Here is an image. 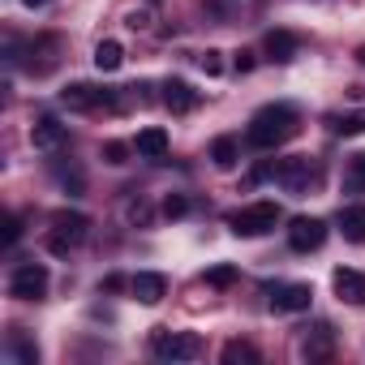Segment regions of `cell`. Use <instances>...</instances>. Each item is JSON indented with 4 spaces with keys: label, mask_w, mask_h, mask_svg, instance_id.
Returning a JSON list of instances; mask_svg holds the SVG:
<instances>
[{
    "label": "cell",
    "mask_w": 365,
    "mask_h": 365,
    "mask_svg": "<svg viewBox=\"0 0 365 365\" xmlns=\"http://www.w3.org/2000/svg\"><path fill=\"white\" fill-rule=\"evenodd\" d=\"M297 129H301L297 108H288V103H267V108L254 112V120H250V129H245V142L258 146V150H275V146H284Z\"/></svg>",
    "instance_id": "1"
},
{
    "label": "cell",
    "mask_w": 365,
    "mask_h": 365,
    "mask_svg": "<svg viewBox=\"0 0 365 365\" xmlns=\"http://www.w3.org/2000/svg\"><path fill=\"white\" fill-rule=\"evenodd\" d=\"M279 220H284L279 202H250V207H241V211L228 215V228L237 237H267V232H275Z\"/></svg>",
    "instance_id": "2"
},
{
    "label": "cell",
    "mask_w": 365,
    "mask_h": 365,
    "mask_svg": "<svg viewBox=\"0 0 365 365\" xmlns=\"http://www.w3.org/2000/svg\"><path fill=\"white\" fill-rule=\"evenodd\" d=\"M275 180H279L288 194H309L318 180H322V168L309 155H292V159H279L275 163Z\"/></svg>",
    "instance_id": "3"
},
{
    "label": "cell",
    "mask_w": 365,
    "mask_h": 365,
    "mask_svg": "<svg viewBox=\"0 0 365 365\" xmlns=\"http://www.w3.org/2000/svg\"><path fill=\"white\" fill-rule=\"evenodd\" d=\"M150 348H155L159 361H198L202 356V339L194 331H168V327H159L150 335Z\"/></svg>",
    "instance_id": "4"
},
{
    "label": "cell",
    "mask_w": 365,
    "mask_h": 365,
    "mask_svg": "<svg viewBox=\"0 0 365 365\" xmlns=\"http://www.w3.org/2000/svg\"><path fill=\"white\" fill-rule=\"evenodd\" d=\"M86 232H91V220H86L82 211H56V215H52L48 250H52V254H69V250H78V245L86 241Z\"/></svg>",
    "instance_id": "5"
},
{
    "label": "cell",
    "mask_w": 365,
    "mask_h": 365,
    "mask_svg": "<svg viewBox=\"0 0 365 365\" xmlns=\"http://www.w3.org/2000/svg\"><path fill=\"white\" fill-rule=\"evenodd\" d=\"M48 284H52V275H48L43 262H22V267L9 275V297H18V301H39V297H48Z\"/></svg>",
    "instance_id": "6"
},
{
    "label": "cell",
    "mask_w": 365,
    "mask_h": 365,
    "mask_svg": "<svg viewBox=\"0 0 365 365\" xmlns=\"http://www.w3.org/2000/svg\"><path fill=\"white\" fill-rule=\"evenodd\" d=\"M61 103L73 108V112H99V108H116V95L112 91H99L91 82H73L61 91Z\"/></svg>",
    "instance_id": "7"
},
{
    "label": "cell",
    "mask_w": 365,
    "mask_h": 365,
    "mask_svg": "<svg viewBox=\"0 0 365 365\" xmlns=\"http://www.w3.org/2000/svg\"><path fill=\"white\" fill-rule=\"evenodd\" d=\"M322 241H327V224L318 215H297L288 224V245L297 254H314V250H322Z\"/></svg>",
    "instance_id": "8"
},
{
    "label": "cell",
    "mask_w": 365,
    "mask_h": 365,
    "mask_svg": "<svg viewBox=\"0 0 365 365\" xmlns=\"http://www.w3.org/2000/svg\"><path fill=\"white\" fill-rule=\"evenodd\" d=\"M267 301H271L275 314H305L309 301H314V288L309 284H271Z\"/></svg>",
    "instance_id": "9"
},
{
    "label": "cell",
    "mask_w": 365,
    "mask_h": 365,
    "mask_svg": "<svg viewBox=\"0 0 365 365\" xmlns=\"http://www.w3.org/2000/svg\"><path fill=\"white\" fill-rule=\"evenodd\" d=\"M65 142H69V125H61L56 116H39V120L31 125V146H35V150L56 155Z\"/></svg>",
    "instance_id": "10"
},
{
    "label": "cell",
    "mask_w": 365,
    "mask_h": 365,
    "mask_svg": "<svg viewBox=\"0 0 365 365\" xmlns=\"http://www.w3.org/2000/svg\"><path fill=\"white\" fill-rule=\"evenodd\" d=\"M163 103H168V112L185 116V112H194V108L202 103V95H198L185 78H168V82H163Z\"/></svg>",
    "instance_id": "11"
},
{
    "label": "cell",
    "mask_w": 365,
    "mask_h": 365,
    "mask_svg": "<svg viewBox=\"0 0 365 365\" xmlns=\"http://www.w3.org/2000/svg\"><path fill=\"white\" fill-rule=\"evenodd\" d=\"M129 292H133L142 305H159V301L168 297V279H163L159 271H138V275L129 279Z\"/></svg>",
    "instance_id": "12"
},
{
    "label": "cell",
    "mask_w": 365,
    "mask_h": 365,
    "mask_svg": "<svg viewBox=\"0 0 365 365\" xmlns=\"http://www.w3.org/2000/svg\"><path fill=\"white\" fill-rule=\"evenodd\" d=\"M331 348H335V331H331V322H314V327L301 335V352H305L309 361H327Z\"/></svg>",
    "instance_id": "13"
},
{
    "label": "cell",
    "mask_w": 365,
    "mask_h": 365,
    "mask_svg": "<svg viewBox=\"0 0 365 365\" xmlns=\"http://www.w3.org/2000/svg\"><path fill=\"white\" fill-rule=\"evenodd\" d=\"M331 288H335L339 301H348V305H365V275H361V271L339 267V271L331 275Z\"/></svg>",
    "instance_id": "14"
},
{
    "label": "cell",
    "mask_w": 365,
    "mask_h": 365,
    "mask_svg": "<svg viewBox=\"0 0 365 365\" xmlns=\"http://www.w3.org/2000/svg\"><path fill=\"white\" fill-rule=\"evenodd\" d=\"M297 35L292 31H267V39H262V52H267V61H275V65H288L292 56H297Z\"/></svg>",
    "instance_id": "15"
},
{
    "label": "cell",
    "mask_w": 365,
    "mask_h": 365,
    "mask_svg": "<svg viewBox=\"0 0 365 365\" xmlns=\"http://www.w3.org/2000/svg\"><path fill=\"white\" fill-rule=\"evenodd\" d=\"M133 150H138L142 159H163V155H168V133H163V129H142L138 142H133Z\"/></svg>",
    "instance_id": "16"
},
{
    "label": "cell",
    "mask_w": 365,
    "mask_h": 365,
    "mask_svg": "<svg viewBox=\"0 0 365 365\" xmlns=\"http://www.w3.org/2000/svg\"><path fill=\"white\" fill-rule=\"evenodd\" d=\"M339 232L352 245H365V207H344L339 211Z\"/></svg>",
    "instance_id": "17"
},
{
    "label": "cell",
    "mask_w": 365,
    "mask_h": 365,
    "mask_svg": "<svg viewBox=\"0 0 365 365\" xmlns=\"http://www.w3.org/2000/svg\"><path fill=\"white\" fill-rule=\"evenodd\" d=\"M125 65V48L116 43V39H103L99 48H95V69L99 73H112V69H120Z\"/></svg>",
    "instance_id": "18"
},
{
    "label": "cell",
    "mask_w": 365,
    "mask_h": 365,
    "mask_svg": "<svg viewBox=\"0 0 365 365\" xmlns=\"http://www.w3.org/2000/svg\"><path fill=\"white\" fill-rule=\"evenodd\" d=\"M211 159H215V168H237V159H241V142L237 138H215L211 142Z\"/></svg>",
    "instance_id": "19"
},
{
    "label": "cell",
    "mask_w": 365,
    "mask_h": 365,
    "mask_svg": "<svg viewBox=\"0 0 365 365\" xmlns=\"http://www.w3.org/2000/svg\"><path fill=\"white\" fill-rule=\"evenodd\" d=\"M220 356H224V365H254V361H258V348L245 344V339H228Z\"/></svg>",
    "instance_id": "20"
},
{
    "label": "cell",
    "mask_w": 365,
    "mask_h": 365,
    "mask_svg": "<svg viewBox=\"0 0 365 365\" xmlns=\"http://www.w3.org/2000/svg\"><path fill=\"white\" fill-rule=\"evenodd\" d=\"M344 190L348 194H365V150H356L344 168Z\"/></svg>",
    "instance_id": "21"
},
{
    "label": "cell",
    "mask_w": 365,
    "mask_h": 365,
    "mask_svg": "<svg viewBox=\"0 0 365 365\" xmlns=\"http://www.w3.org/2000/svg\"><path fill=\"white\" fill-rule=\"evenodd\" d=\"M9 352H14L18 361H26V365H35V361H39V348H35V344H31L22 331H14V339H9Z\"/></svg>",
    "instance_id": "22"
},
{
    "label": "cell",
    "mask_w": 365,
    "mask_h": 365,
    "mask_svg": "<svg viewBox=\"0 0 365 365\" xmlns=\"http://www.w3.org/2000/svg\"><path fill=\"white\" fill-rule=\"evenodd\" d=\"M202 284H211V288H232V284H237V267H228V262H224V267H211V271L202 275Z\"/></svg>",
    "instance_id": "23"
},
{
    "label": "cell",
    "mask_w": 365,
    "mask_h": 365,
    "mask_svg": "<svg viewBox=\"0 0 365 365\" xmlns=\"http://www.w3.org/2000/svg\"><path fill=\"white\" fill-rule=\"evenodd\" d=\"M198 65H202V73H207V78H220V73H224V52L207 48V52L198 56Z\"/></svg>",
    "instance_id": "24"
},
{
    "label": "cell",
    "mask_w": 365,
    "mask_h": 365,
    "mask_svg": "<svg viewBox=\"0 0 365 365\" xmlns=\"http://www.w3.org/2000/svg\"><path fill=\"white\" fill-rule=\"evenodd\" d=\"M103 163H129V146L125 142H103Z\"/></svg>",
    "instance_id": "25"
},
{
    "label": "cell",
    "mask_w": 365,
    "mask_h": 365,
    "mask_svg": "<svg viewBox=\"0 0 365 365\" xmlns=\"http://www.w3.org/2000/svg\"><path fill=\"white\" fill-rule=\"evenodd\" d=\"M18 237H22V215H5V245H18Z\"/></svg>",
    "instance_id": "26"
},
{
    "label": "cell",
    "mask_w": 365,
    "mask_h": 365,
    "mask_svg": "<svg viewBox=\"0 0 365 365\" xmlns=\"http://www.w3.org/2000/svg\"><path fill=\"white\" fill-rule=\"evenodd\" d=\"M185 211H190V202H185V198H176V194H172V198L163 202V215H168V220H180Z\"/></svg>",
    "instance_id": "27"
},
{
    "label": "cell",
    "mask_w": 365,
    "mask_h": 365,
    "mask_svg": "<svg viewBox=\"0 0 365 365\" xmlns=\"http://www.w3.org/2000/svg\"><path fill=\"white\" fill-rule=\"evenodd\" d=\"M237 69L250 73V69H254V52H237Z\"/></svg>",
    "instance_id": "28"
},
{
    "label": "cell",
    "mask_w": 365,
    "mask_h": 365,
    "mask_svg": "<svg viewBox=\"0 0 365 365\" xmlns=\"http://www.w3.org/2000/svg\"><path fill=\"white\" fill-rule=\"evenodd\" d=\"M43 5H52V0H26V9H43Z\"/></svg>",
    "instance_id": "29"
},
{
    "label": "cell",
    "mask_w": 365,
    "mask_h": 365,
    "mask_svg": "<svg viewBox=\"0 0 365 365\" xmlns=\"http://www.w3.org/2000/svg\"><path fill=\"white\" fill-rule=\"evenodd\" d=\"M361 61H365V52H361Z\"/></svg>",
    "instance_id": "30"
}]
</instances>
